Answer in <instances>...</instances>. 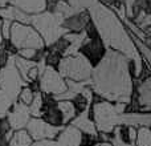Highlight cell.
Listing matches in <instances>:
<instances>
[{"label":"cell","instance_id":"f546056e","mask_svg":"<svg viewBox=\"0 0 151 146\" xmlns=\"http://www.w3.org/2000/svg\"><path fill=\"white\" fill-rule=\"evenodd\" d=\"M1 23H3V20L0 19V44L4 43V39H3V35H1Z\"/></svg>","mask_w":151,"mask_h":146},{"label":"cell","instance_id":"d6986e66","mask_svg":"<svg viewBox=\"0 0 151 146\" xmlns=\"http://www.w3.org/2000/svg\"><path fill=\"white\" fill-rule=\"evenodd\" d=\"M57 105H58V109H60L61 114H63V117H64V122L65 124L70 122L76 116H77L76 108H74V105L72 104V101H68V100H57Z\"/></svg>","mask_w":151,"mask_h":146},{"label":"cell","instance_id":"6da1fadb","mask_svg":"<svg viewBox=\"0 0 151 146\" xmlns=\"http://www.w3.org/2000/svg\"><path fill=\"white\" fill-rule=\"evenodd\" d=\"M133 61L114 49H107L104 59L93 68L90 89L106 101L127 105L134 89Z\"/></svg>","mask_w":151,"mask_h":146},{"label":"cell","instance_id":"277c9868","mask_svg":"<svg viewBox=\"0 0 151 146\" xmlns=\"http://www.w3.org/2000/svg\"><path fill=\"white\" fill-rule=\"evenodd\" d=\"M61 23H63V19L60 16L52 12H41L37 15H31V23L29 24H32V27L41 36L44 44L50 47L60 37L68 33V31H65L61 27Z\"/></svg>","mask_w":151,"mask_h":146},{"label":"cell","instance_id":"ffe728a7","mask_svg":"<svg viewBox=\"0 0 151 146\" xmlns=\"http://www.w3.org/2000/svg\"><path fill=\"white\" fill-rule=\"evenodd\" d=\"M15 100H12L4 90L0 89V118H5L8 112L11 110L12 105L15 104Z\"/></svg>","mask_w":151,"mask_h":146},{"label":"cell","instance_id":"4316f807","mask_svg":"<svg viewBox=\"0 0 151 146\" xmlns=\"http://www.w3.org/2000/svg\"><path fill=\"white\" fill-rule=\"evenodd\" d=\"M31 146H56V141H53V139H40V141L32 142Z\"/></svg>","mask_w":151,"mask_h":146},{"label":"cell","instance_id":"9a60e30c","mask_svg":"<svg viewBox=\"0 0 151 146\" xmlns=\"http://www.w3.org/2000/svg\"><path fill=\"white\" fill-rule=\"evenodd\" d=\"M9 5L19 8L28 15H37L47 8V0H11Z\"/></svg>","mask_w":151,"mask_h":146},{"label":"cell","instance_id":"83f0119b","mask_svg":"<svg viewBox=\"0 0 151 146\" xmlns=\"http://www.w3.org/2000/svg\"><path fill=\"white\" fill-rule=\"evenodd\" d=\"M109 142L111 144V146H137V145L131 144V142H123V141H121V139L114 138V137H110Z\"/></svg>","mask_w":151,"mask_h":146},{"label":"cell","instance_id":"e0dca14e","mask_svg":"<svg viewBox=\"0 0 151 146\" xmlns=\"http://www.w3.org/2000/svg\"><path fill=\"white\" fill-rule=\"evenodd\" d=\"M138 102L143 113H151V76L138 86Z\"/></svg>","mask_w":151,"mask_h":146},{"label":"cell","instance_id":"484cf974","mask_svg":"<svg viewBox=\"0 0 151 146\" xmlns=\"http://www.w3.org/2000/svg\"><path fill=\"white\" fill-rule=\"evenodd\" d=\"M1 20H3V19H1ZM11 24H12V21H9V20H3V23H1V35H3L4 41H8V40H9Z\"/></svg>","mask_w":151,"mask_h":146},{"label":"cell","instance_id":"4fadbf2b","mask_svg":"<svg viewBox=\"0 0 151 146\" xmlns=\"http://www.w3.org/2000/svg\"><path fill=\"white\" fill-rule=\"evenodd\" d=\"M90 21V15L86 11H81L72 16H68L63 20L61 27L68 32H74V33H80L85 29L88 23Z\"/></svg>","mask_w":151,"mask_h":146},{"label":"cell","instance_id":"5b68a950","mask_svg":"<svg viewBox=\"0 0 151 146\" xmlns=\"http://www.w3.org/2000/svg\"><path fill=\"white\" fill-rule=\"evenodd\" d=\"M58 73L66 80L76 82H86L90 80L93 66L82 55L77 53L73 56H64L58 63Z\"/></svg>","mask_w":151,"mask_h":146},{"label":"cell","instance_id":"7402d4cb","mask_svg":"<svg viewBox=\"0 0 151 146\" xmlns=\"http://www.w3.org/2000/svg\"><path fill=\"white\" fill-rule=\"evenodd\" d=\"M42 101H44V97H42L41 92H36L35 93V97L32 100L31 105H29V113L31 116L36 118H40L41 117V108H42Z\"/></svg>","mask_w":151,"mask_h":146},{"label":"cell","instance_id":"ba28073f","mask_svg":"<svg viewBox=\"0 0 151 146\" xmlns=\"http://www.w3.org/2000/svg\"><path fill=\"white\" fill-rule=\"evenodd\" d=\"M27 82L21 78L20 73L16 69L13 63V55L9 56L8 63L0 69V89L4 90L12 100L17 101V96L21 88L25 86Z\"/></svg>","mask_w":151,"mask_h":146},{"label":"cell","instance_id":"d4e9b609","mask_svg":"<svg viewBox=\"0 0 151 146\" xmlns=\"http://www.w3.org/2000/svg\"><path fill=\"white\" fill-rule=\"evenodd\" d=\"M99 142L98 136H90V134H83L81 136L80 146H94Z\"/></svg>","mask_w":151,"mask_h":146},{"label":"cell","instance_id":"8992f818","mask_svg":"<svg viewBox=\"0 0 151 146\" xmlns=\"http://www.w3.org/2000/svg\"><path fill=\"white\" fill-rule=\"evenodd\" d=\"M9 44L16 51L24 49V48H32V49H44L45 44L41 36L37 31L29 24H21L13 21L11 24V33H9Z\"/></svg>","mask_w":151,"mask_h":146},{"label":"cell","instance_id":"7a4b0ae2","mask_svg":"<svg viewBox=\"0 0 151 146\" xmlns=\"http://www.w3.org/2000/svg\"><path fill=\"white\" fill-rule=\"evenodd\" d=\"M89 11L91 16L90 19L98 31V35L104 44L122 53L130 61H133V74L138 77L143 71V61L135 44L131 40V35L126 32L125 27L119 21L115 12H113L101 3H97Z\"/></svg>","mask_w":151,"mask_h":146},{"label":"cell","instance_id":"3957f363","mask_svg":"<svg viewBox=\"0 0 151 146\" xmlns=\"http://www.w3.org/2000/svg\"><path fill=\"white\" fill-rule=\"evenodd\" d=\"M125 112L126 104H121V102L111 104L106 100L94 101L91 106V117H93V122L97 128V132L110 134L115 128L117 116Z\"/></svg>","mask_w":151,"mask_h":146},{"label":"cell","instance_id":"44dd1931","mask_svg":"<svg viewBox=\"0 0 151 146\" xmlns=\"http://www.w3.org/2000/svg\"><path fill=\"white\" fill-rule=\"evenodd\" d=\"M137 146H151V129L141 126L137 129Z\"/></svg>","mask_w":151,"mask_h":146},{"label":"cell","instance_id":"2e32d148","mask_svg":"<svg viewBox=\"0 0 151 146\" xmlns=\"http://www.w3.org/2000/svg\"><path fill=\"white\" fill-rule=\"evenodd\" d=\"M81 136L82 133L70 125L58 133L57 139H56V146H80Z\"/></svg>","mask_w":151,"mask_h":146},{"label":"cell","instance_id":"8fae6325","mask_svg":"<svg viewBox=\"0 0 151 146\" xmlns=\"http://www.w3.org/2000/svg\"><path fill=\"white\" fill-rule=\"evenodd\" d=\"M7 121L9 124V128L13 132L16 130H21V129H25L27 124L31 120V113H29V108L27 105L21 104V102L16 101L12 105L11 110L7 114Z\"/></svg>","mask_w":151,"mask_h":146},{"label":"cell","instance_id":"52a82bcc","mask_svg":"<svg viewBox=\"0 0 151 146\" xmlns=\"http://www.w3.org/2000/svg\"><path fill=\"white\" fill-rule=\"evenodd\" d=\"M83 31H85V33H86V37H85V40H83L78 53L82 55L83 57L90 63V65L94 68V66L104 59L105 53H106V51H107L106 45L104 44L102 39L99 37L98 31H97V28L94 27L91 19L88 23V25L85 27Z\"/></svg>","mask_w":151,"mask_h":146},{"label":"cell","instance_id":"9c48e42d","mask_svg":"<svg viewBox=\"0 0 151 146\" xmlns=\"http://www.w3.org/2000/svg\"><path fill=\"white\" fill-rule=\"evenodd\" d=\"M39 82H40V90L44 92L47 96L56 97L68 90L66 81L64 80V77L56 71V68H52L49 65L45 66L44 72L40 74Z\"/></svg>","mask_w":151,"mask_h":146},{"label":"cell","instance_id":"f1b7e54d","mask_svg":"<svg viewBox=\"0 0 151 146\" xmlns=\"http://www.w3.org/2000/svg\"><path fill=\"white\" fill-rule=\"evenodd\" d=\"M97 1L101 3V4H104V5H106V7H110V5H111L115 0H97Z\"/></svg>","mask_w":151,"mask_h":146},{"label":"cell","instance_id":"7c38bea8","mask_svg":"<svg viewBox=\"0 0 151 146\" xmlns=\"http://www.w3.org/2000/svg\"><path fill=\"white\" fill-rule=\"evenodd\" d=\"M41 117L45 122H48L52 126H56V128H63L65 125L64 117L58 109L57 100H55L53 96H47L44 98L41 108Z\"/></svg>","mask_w":151,"mask_h":146},{"label":"cell","instance_id":"4dcf8cb0","mask_svg":"<svg viewBox=\"0 0 151 146\" xmlns=\"http://www.w3.org/2000/svg\"><path fill=\"white\" fill-rule=\"evenodd\" d=\"M56 1H57V0H56Z\"/></svg>","mask_w":151,"mask_h":146},{"label":"cell","instance_id":"5bb4252c","mask_svg":"<svg viewBox=\"0 0 151 146\" xmlns=\"http://www.w3.org/2000/svg\"><path fill=\"white\" fill-rule=\"evenodd\" d=\"M70 125L73 128L78 129L83 134H90V136H98L97 128L94 125L93 120L89 117V110H85L82 113H78L77 116L70 121Z\"/></svg>","mask_w":151,"mask_h":146},{"label":"cell","instance_id":"30bf717a","mask_svg":"<svg viewBox=\"0 0 151 146\" xmlns=\"http://www.w3.org/2000/svg\"><path fill=\"white\" fill-rule=\"evenodd\" d=\"M25 130L31 136L32 139L35 141H40V139H53L58 136L63 128H56V126L49 125L45 122L42 118H31L29 122L27 124Z\"/></svg>","mask_w":151,"mask_h":146},{"label":"cell","instance_id":"cb8c5ba5","mask_svg":"<svg viewBox=\"0 0 151 146\" xmlns=\"http://www.w3.org/2000/svg\"><path fill=\"white\" fill-rule=\"evenodd\" d=\"M68 3L77 11H85L86 8L90 9L91 7L97 4V0H68Z\"/></svg>","mask_w":151,"mask_h":146},{"label":"cell","instance_id":"603a6c76","mask_svg":"<svg viewBox=\"0 0 151 146\" xmlns=\"http://www.w3.org/2000/svg\"><path fill=\"white\" fill-rule=\"evenodd\" d=\"M33 97H35V92L32 90L28 85H25L21 88L20 93H19V96H17V101L21 102V104H24V105H27V106H29L32 100H33Z\"/></svg>","mask_w":151,"mask_h":146},{"label":"cell","instance_id":"ac0fdd59","mask_svg":"<svg viewBox=\"0 0 151 146\" xmlns=\"http://www.w3.org/2000/svg\"><path fill=\"white\" fill-rule=\"evenodd\" d=\"M32 142H33V139L31 138L28 132L25 129H21V130L13 132L7 146H31Z\"/></svg>","mask_w":151,"mask_h":146}]
</instances>
